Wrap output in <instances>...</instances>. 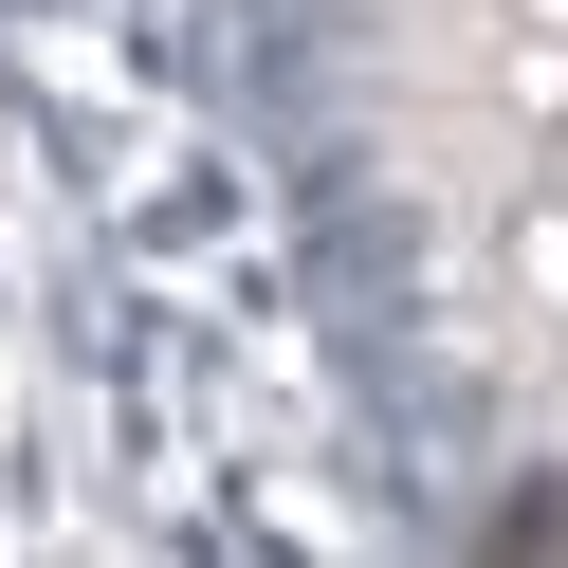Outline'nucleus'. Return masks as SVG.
Listing matches in <instances>:
<instances>
[{"label":"nucleus","instance_id":"nucleus-1","mask_svg":"<svg viewBox=\"0 0 568 568\" xmlns=\"http://www.w3.org/2000/svg\"><path fill=\"white\" fill-rule=\"evenodd\" d=\"M514 294L568 331V202H531V221H514Z\"/></svg>","mask_w":568,"mask_h":568},{"label":"nucleus","instance_id":"nucleus-2","mask_svg":"<svg viewBox=\"0 0 568 568\" xmlns=\"http://www.w3.org/2000/svg\"><path fill=\"white\" fill-rule=\"evenodd\" d=\"M550 202H568V129H550Z\"/></svg>","mask_w":568,"mask_h":568}]
</instances>
